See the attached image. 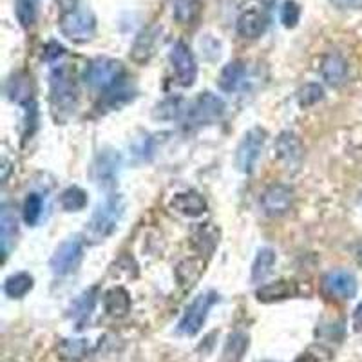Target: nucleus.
Listing matches in <instances>:
<instances>
[{"mask_svg": "<svg viewBox=\"0 0 362 362\" xmlns=\"http://www.w3.org/2000/svg\"><path fill=\"white\" fill-rule=\"evenodd\" d=\"M248 348V335L241 334V332H235L230 335L228 342H226V348L223 351V357L226 362H239L243 357L245 350Z\"/></svg>", "mask_w": 362, "mask_h": 362, "instance_id": "obj_29", "label": "nucleus"}, {"mask_svg": "<svg viewBox=\"0 0 362 362\" xmlns=\"http://www.w3.org/2000/svg\"><path fill=\"white\" fill-rule=\"evenodd\" d=\"M293 202V190L292 187L277 183V185L268 187L261 196V209L270 218H279L286 214L292 206Z\"/></svg>", "mask_w": 362, "mask_h": 362, "instance_id": "obj_10", "label": "nucleus"}, {"mask_svg": "<svg viewBox=\"0 0 362 362\" xmlns=\"http://www.w3.org/2000/svg\"><path fill=\"white\" fill-rule=\"evenodd\" d=\"M181 112V98H167L160 103L154 111V116L160 119H173Z\"/></svg>", "mask_w": 362, "mask_h": 362, "instance_id": "obj_34", "label": "nucleus"}, {"mask_svg": "<svg viewBox=\"0 0 362 362\" xmlns=\"http://www.w3.org/2000/svg\"><path fill=\"white\" fill-rule=\"evenodd\" d=\"M125 202L122 194H111L103 199L96 210L90 216L89 223L86 226V239L89 243H100L103 239H107L112 232L116 230L119 219L124 216Z\"/></svg>", "mask_w": 362, "mask_h": 362, "instance_id": "obj_1", "label": "nucleus"}, {"mask_svg": "<svg viewBox=\"0 0 362 362\" xmlns=\"http://www.w3.org/2000/svg\"><path fill=\"white\" fill-rule=\"evenodd\" d=\"M83 257V243L78 238L66 239L60 247L54 250L49 264L54 276H69L80 267Z\"/></svg>", "mask_w": 362, "mask_h": 362, "instance_id": "obj_8", "label": "nucleus"}, {"mask_svg": "<svg viewBox=\"0 0 362 362\" xmlns=\"http://www.w3.org/2000/svg\"><path fill=\"white\" fill-rule=\"evenodd\" d=\"M299 293L297 290V283L293 281H277V283L264 284L257 290V299L261 303H274V300H283L290 299V297H296Z\"/></svg>", "mask_w": 362, "mask_h": 362, "instance_id": "obj_20", "label": "nucleus"}, {"mask_svg": "<svg viewBox=\"0 0 362 362\" xmlns=\"http://www.w3.org/2000/svg\"><path fill=\"white\" fill-rule=\"evenodd\" d=\"M58 2L64 6V11H71V9H76V2L78 0H58Z\"/></svg>", "mask_w": 362, "mask_h": 362, "instance_id": "obj_38", "label": "nucleus"}, {"mask_svg": "<svg viewBox=\"0 0 362 362\" xmlns=\"http://www.w3.org/2000/svg\"><path fill=\"white\" fill-rule=\"evenodd\" d=\"M325 98V89L319 83H306L305 87H300L299 95H297V102L303 109H308L315 103H319Z\"/></svg>", "mask_w": 362, "mask_h": 362, "instance_id": "obj_32", "label": "nucleus"}, {"mask_svg": "<svg viewBox=\"0 0 362 362\" xmlns=\"http://www.w3.org/2000/svg\"><path fill=\"white\" fill-rule=\"evenodd\" d=\"M276 153L277 158L283 161L286 167L297 169L303 160V144H300L299 136L292 131H284L277 136L276 140Z\"/></svg>", "mask_w": 362, "mask_h": 362, "instance_id": "obj_13", "label": "nucleus"}, {"mask_svg": "<svg viewBox=\"0 0 362 362\" xmlns=\"http://www.w3.org/2000/svg\"><path fill=\"white\" fill-rule=\"evenodd\" d=\"M354 328L355 332H361L362 329V300L357 305L354 312Z\"/></svg>", "mask_w": 362, "mask_h": 362, "instance_id": "obj_37", "label": "nucleus"}, {"mask_svg": "<svg viewBox=\"0 0 362 362\" xmlns=\"http://www.w3.org/2000/svg\"><path fill=\"white\" fill-rule=\"evenodd\" d=\"M118 167H119V156L115 151H103L98 154L93 167V176H95L96 183L100 185H111L115 183V177L118 176Z\"/></svg>", "mask_w": 362, "mask_h": 362, "instance_id": "obj_17", "label": "nucleus"}, {"mask_svg": "<svg viewBox=\"0 0 362 362\" xmlns=\"http://www.w3.org/2000/svg\"><path fill=\"white\" fill-rule=\"evenodd\" d=\"M169 58L177 82L183 87L194 86V82L198 78V64H196V58H194L189 45L185 42H176L170 47Z\"/></svg>", "mask_w": 362, "mask_h": 362, "instance_id": "obj_9", "label": "nucleus"}, {"mask_svg": "<svg viewBox=\"0 0 362 362\" xmlns=\"http://www.w3.org/2000/svg\"><path fill=\"white\" fill-rule=\"evenodd\" d=\"M60 205L66 212H80L87 206V192L80 187H69L60 196Z\"/></svg>", "mask_w": 362, "mask_h": 362, "instance_id": "obj_26", "label": "nucleus"}, {"mask_svg": "<svg viewBox=\"0 0 362 362\" xmlns=\"http://www.w3.org/2000/svg\"><path fill=\"white\" fill-rule=\"evenodd\" d=\"M245 80H247V64L243 60H232L223 67L218 83L219 89L225 90V93H235L239 87L243 86Z\"/></svg>", "mask_w": 362, "mask_h": 362, "instance_id": "obj_18", "label": "nucleus"}, {"mask_svg": "<svg viewBox=\"0 0 362 362\" xmlns=\"http://www.w3.org/2000/svg\"><path fill=\"white\" fill-rule=\"evenodd\" d=\"M219 300V296L214 290H209L205 293H199L196 299L187 306L185 313L177 322V332L181 335H187V337H192V335L199 334V329L205 325L209 312L212 310V306Z\"/></svg>", "mask_w": 362, "mask_h": 362, "instance_id": "obj_3", "label": "nucleus"}, {"mask_svg": "<svg viewBox=\"0 0 362 362\" xmlns=\"http://www.w3.org/2000/svg\"><path fill=\"white\" fill-rule=\"evenodd\" d=\"M225 115V102L219 96L205 90L190 105L187 118L194 125H210Z\"/></svg>", "mask_w": 362, "mask_h": 362, "instance_id": "obj_7", "label": "nucleus"}, {"mask_svg": "<svg viewBox=\"0 0 362 362\" xmlns=\"http://www.w3.org/2000/svg\"><path fill=\"white\" fill-rule=\"evenodd\" d=\"M51 100L53 107L64 115H71L76 109V87L66 67L54 69L51 74Z\"/></svg>", "mask_w": 362, "mask_h": 362, "instance_id": "obj_6", "label": "nucleus"}, {"mask_svg": "<svg viewBox=\"0 0 362 362\" xmlns=\"http://www.w3.org/2000/svg\"><path fill=\"white\" fill-rule=\"evenodd\" d=\"M42 212H44V199H42L40 194H29L24 202V221L29 226H35L38 223V219L42 218Z\"/></svg>", "mask_w": 362, "mask_h": 362, "instance_id": "obj_31", "label": "nucleus"}, {"mask_svg": "<svg viewBox=\"0 0 362 362\" xmlns=\"http://www.w3.org/2000/svg\"><path fill=\"white\" fill-rule=\"evenodd\" d=\"M321 76L328 86L339 87L348 78V62L339 53H329L322 58Z\"/></svg>", "mask_w": 362, "mask_h": 362, "instance_id": "obj_16", "label": "nucleus"}, {"mask_svg": "<svg viewBox=\"0 0 362 362\" xmlns=\"http://www.w3.org/2000/svg\"><path fill=\"white\" fill-rule=\"evenodd\" d=\"M300 21V6L297 4L296 0H286L281 6V22L284 28L293 29Z\"/></svg>", "mask_w": 362, "mask_h": 362, "instance_id": "obj_33", "label": "nucleus"}, {"mask_svg": "<svg viewBox=\"0 0 362 362\" xmlns=\"http://www.w3.org/2000/svg\"><path fill=\"white\" fill-rule=\"evenodd\" d=\"M202 2L199 0H174V18L177 24L189 25L199 17Z\"/></svg>", "mask_w": 362, "mask_h": 362, "instance_id": "obj_24", "label": "nucleus"}, {"mask_svg": "<svg viewBox=\"0 0 362 362\" xmlns=\"http://www.w3.org/2000/svg\"><path fill=\"white\" fill-rule=\"evenodd\" d=\"M58 351L67 361H78V358L86 357V354L89 351V341L87 339H66L62 341Z\"/></svg>", "mask_w": 362, "mask_h": 362, "instance_id": "obj_30", "label": "nucleus"}, {"mask_svg": "<svg viewBox=\"0 0 362 362\" xmlns=\"http://www.w3.org/2000/svg\"><path fill=\"white\" fill-rule=\"evenodd\" d=\"M18 221L17 216L13 214L8 205L2 206V214H0V239H2V254L8 257L9 248H11L13 239L17 235Z\"/></svg>", "mask_w": 362, "mask_h": 362, "instance_id": "obj_22", "label": "nucleus"}, {"mask_svg": "<svg viewBox=\"0 0 362 362\" xmlns=\"http://www.w3.org/2000/svg\"><path fill=\"white\" fill-rule=\"evenodd\" d=\"M170 206L176 210L177 214L187 216V218H199L206 212L205 198L194 190L174 194V198L170 199Z\"/></svg>", "mask_w": 362, "mask_h": 362, "instance_id": "obj_15", "label": "nucleus"}, {"mask_svg": "<svg viewBox=\"0 0 362 362\" xmlns=\"http://www.w3.org/2000/svg\"><path fill=\"white\" fill-rule=\"evenodd\" d=\"M58 25H60L64 37L76 42V44H82V42H87L95 37L96 17L90 9L76 8L64 13Z\"/></svg>", "mask_w": 362, "mask_h": 362, "instance_id": "obj_4", "label": "nucleus"}, {"mask_svg": "<svg viewBox=\"0 0 362 362\" xmlns=\"http://www.w3.org/2000/svg\"><path fill=\"white\" fill-rule=\"evenodd\" d=\"M33 276H29L28 272H18V274H13L4 281V293L11 299H22L33 290Z\"/></svg>", "mask_w": 362, "mask_h": 362, "instance_id": "obj_21", "label": "nucleus"}, {"mask_svg": "<svg viewBox=\"0 0 362 362\" xmlns=\"http://www.w3.org/2000/svg\"><path fill=\"white\" fill-rule=\"evenodd\" d=\"M8 95L13 102L25 103L31 100V82L25 74H15L8 82Z\"/></svg>", "mask_w": 362, "mask_h": 362, "instance_id": "obj_27", "label": "nucleus"}, {"mask_svg": "<svg viewBox=\"0 0 362 362\" xmlns=\"http://www.w3.org/2000/svg\"><path fill=\"white\" fill-rule=\"evenodd\" d=\"M274 264H276V252L268 247L261 248L252 263V283H263L272 274Z\"/></svg>", "mask_w": 362, "mask_h": 362, "instance_id": "obj_23", "label": "nucleus"}, {"mask_svg": "<svg viewBox=\"0 0 362 362\" xmlns=\"http://www.w3.org/2000/svg\"><path fill=\"white\" fill-rule=\"evenodd\" d=\"M322 290L334 299L348 300L357 293V279L350 272L332 270L322 277Z\"/></svg>", "mask_w": 362, "mask_h": 362, "instance_id": "obj_11", "label": "nucleus"}, {"mask_svg": "<svg viewBox=\"0 0 362 362\" xmlns=\"http://www.w3.org/2000/svg\"><path fill=\"white\" fill-rule=\"evenodd\" d=\"M40 0H15V13L22 28H31L37 22Z\"/></svg>", "mask_w": 362, "mask_h": 362, "instance_id": "obj_28", "label": "nucleus"}, {"mask_svg": "<svg viewBox=\"0 0 362 362\" xmlns=\"http://www.w3.org/2000/svg\"><path fill=\"white\" fill-rule=\"evenodd\" d=\"M96 305V288H90L87 292H83L78 299L74 300L73 306H71V315L78 325H82L86 319H89V315L93 313Z\"/></svg>", "mask_w": 362, "mask_h": 362, "instance_id": "obj_25", "label": "nucleus"}, {"mask_svg": "<svg viewBox=\"0 0 362 362\" xmlns=\"http://www.w3.org/2000/svg\"><path fill=\"white\" fill-rule=\"evenodd\" d=\"M87 86L98 90H111L125 78L124 64L112 58H96L86 67L83 74Z\"/></svg>", "mask_w": 362, "mask_h": 362, "instance_id": "obj_2", "label": "nucleus"}, {"mask_svg": "<svg viewBox=\"0 0 362 362\" xmlns=\"http://www.w3.org/2000/svg\"><path fill=\"white\" fill-rule=\"evenodd\" d=\"M268 28V17L263 9L252 8L243 11L239 15L238 24H235V29H238V35L243 38H248V40H255V38L263 37L264 31Z\"/></svg>", "mask_w": 362, "mask_h": 362, "instance_id": "obj_12", "label": "nucleus"}, {"mask_svg": "<svg viewBox=\"0 0 362 362\" xmlns=\"http://www.w3.org/2000/svg\"><path fill=\"white\" fill-rule=\"evenodd\" d=\"M296 362H319L312 354H303Z\"/></svg>", "mask_w": 362, "mask_h": 362, "instance_id": "obj_39", "label": "nucleus"}, {"mask_svg": "<svg viewBox=\"0 0 362 362\" xmlns=\"http://www.w3.org/2000/svg\"><path fill=\"white\" fill-rule=\"evenodd\" d=\"M160 33L161 28H158V25H148V28L141 29L131 49V58L134 62L145 64L151 60V57L154 54V49H156Z\"/></svg>", "mask_w": 362, "mask_h": 362, "instance_id": "obj_14", "label": "nucleus"}, {"mask_svg": "<svg viewBox=\"0 0 362 362\" xmlns=\"http://www.w3.org/2000/svg\"><path fill=\"white\" fill-rule=\"evenodd\" d=\"M64 54H66V49H64L60 44H57V42H49L44 51V57L47 62H54V60H58V58H62Z\"/></svg>", "mask_w": 362, "mask_h": 362, "instance_id": "obj_35", "label": "nucleus"}, {"mask_svg": "<svg viewBox=\"0 0 362 362\" xmlns=\"http://www.w3.org/2000/svg\"><path fill=\"white\" fill-rule=\"evenodd\" d=\"M264 141H267V131L261 127H252L243 136V140H241V144L238 145V151H235V167H238L239 173H254L255 165H257L261 153H263Z\"/></svg>", "mask_w": 362, "mask_h": 362, "instance_id": "obj_5", "label": "nucleus"}, {"mask_svg": "<svg viewBox=\"0 0 362 362\" xmlns=\"http://www.w3.org/2000/svg\"><path fill=\"white\" fill-rule=\"evenodd\" d=\"M329 4L341 11H361L362 0H329Z\"/></svg>", "mask_w": 362, "mask_h": 362, "instance_id": "obj_36", "label": "nucleus"}, {"mask_svg": "<svg viewBox=\"0 0 362 362\" xmlns=\"http://www.w3.org/2000/svg\"><path fill=\"white\" fill-rule=\"evenodd\" d=\"M103 308L111 317H125L131 312V296L122 286H115L103 296Z\"/></svg>", "mask_w": 362, "mask_h": 362, "instance_id": "obj_19", "label": "nucleus"}]
</instances>
